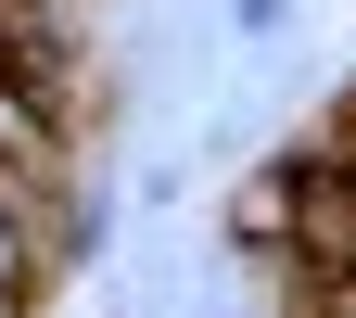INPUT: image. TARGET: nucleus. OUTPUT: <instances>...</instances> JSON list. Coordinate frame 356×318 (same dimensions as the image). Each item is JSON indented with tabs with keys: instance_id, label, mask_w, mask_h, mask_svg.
Segmentation results:
<instances>
[{
	"instance_id": "1",
	"label": "nucleus",
	"mask_w": 356,
	"mask_h": 318,
	"mask_svg": "<svg viewBox=\"0 0 356 318\" xmlns=\"http://www.w3.org/2000/svg\"><path fill=\"white\" fill-rule=\"evenodd\" d=\"M216 242H229V255H280V242H293V153H280V166H254L242 191H229Z\"/></svg>"
},
{
	"instance_id": "2",
	"label": "nucleus",
	"mask_w": 356,
	"mask_h": 318,
	"mask_svg": "<svg viewBox=\"0 0 356 318\" xmlns=\"http://www.w3.org/2000/svg\"><path fill=\"white\" fill-rule=\"evenodd\" d=\"M38 280H51V230H38V204L0 178V305H13V293H38Z\"/></svg>"
},
{
	"instance_id": "3",
	"label": "nucleus",
	"mask_w": 356,
	"mask_h": 318,
	"mask_svg": "<svg viewBox=\"0 0 356 318\" xmlns=\"http://www.w3.org/2000/svg\"><path fill=\"white\" fill-rule=\"evenodd\" d=\"M229 26H242V38H280V26H293V0H229Z\"/></svg>"
},
{
	"instance_id": "4",
	"label": "nucleus",
	"mask_w": 356,
	"mask_h": 318,
	"mask_svg": "<svg viewBox=\"0 0 356 318\" xmlns=\"http://www.w3.org/2000/svg\"><path fill=\"white\" fill-rule=\"evenodd\" d=\"M331 153H356V89H343V102H331Z\"/></svg>"
},
{
	"instance_id": "5",
	"label": "nucleus",
	"mask_w": 356,
	"mask_h": 318,
	"mask_svg": "<svg viewBox=\"0 0 356 318\" xmlns=\"http://www.w3.org/2000/svg\"><path fill=\"white\" fill-rule=\"evenodd\" d=\"M331 293H343V305H356V255H343V280H331Z\"/></svg>"
}]
</instances>
